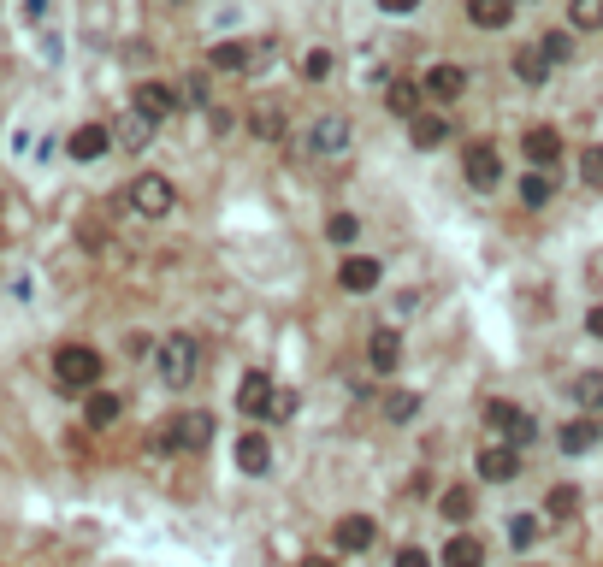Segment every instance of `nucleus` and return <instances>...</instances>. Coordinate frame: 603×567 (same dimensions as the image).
<instances>
[{
    "label": "nucleus",
    "mask_w": 603,
    "mask_h": 567,
    "mask_svg": "<svg viewBox=\"0 0 603 567\" xmlns=\"http://www.w3.org/2000/svg\"><path fill=\"white\" fill-rule=\"evenodd\" d=\"M154 373H160V384H172V390L196 384V373H201V343L190 337V331H172V337L154 349Z\"/></svg>",
    "instance_id": "f257e3e1"
},
{
    "label": "nucleus",
    "mask_w": 603,
    "mask_h": 567,
    "mask_svg": "<svg viewBox=\"0 0 603 567\" xmlns=\"http://www.w3.org/2000/svg\"><path fill=\"white\" fill-rule=\"evenodd\" d=\"M101 373H107V367H101V355H95L89 343H60V349H54V384H60V390H83V396H89V390L101 384Z\"/></svg>",
    "instance_id": "f03ea898"
},
{
    "label": "nucleus",
    "mask_w": 603,
    "mask_h": 567,
    "mask_svg": "<svg viewBox=\"0 0 603 567\" xmlns=\"http://www.w3.org/2000/svg\"><path fill=\"white\" fill-rule=\"evenodd\" d=\"M178 107H184V95H178L172 83H154V77H148V83H136L131 89V113L136 119H148V125H166Z\"/></svg>",
    "instance_id": "7ed1b4c3"
},
{
    "label": "nucleus",
    "mask_w": 603,
    "mask_h": 567,
    "mask_svg": "<svg viewBox=\"0 0 603 567\" xmlns=\"http://www.w3.org/2000/svg\"><path fill=\"white\" fill-rule=\"evenodd\" d=\"M131 207L142 219H166L178 207V189H172V178H160V172H142L131 184Z\"/></svg>",
    "instance_id": "20e7f679"
},
{
    "label": "nucleus",
    "mask_w": 603,
    "mask_h": 567,
    "mask_svg": "<svg viewBox=\"0 0 603 567\" xmlns=\"http://www.w3.org/2000/svg\"><path fill=\"white\" fill-rule=\"evenodd\" d=\"M473 473H479L485 485H509V479H521V449H515V443H479Z\"/></svg>",
    "instance_id": "39448f33"
},
{
    "label": "nucleus",
    "mask_w": 603,
    "mask_h": 567,
    "mask_svg": "<svg viewBox=\"0 0 603 567\" xmlns=\"http://www.w3.org/2000/svg\"><path fill=\"white\" fill-rule=\"evenodd\" d=\"M462 178H468V189H497L503 184V154L491 148V142H468V154H462Z\"/></svg>",
    "instance_id": "423d86ee"
},
{
    "label": "nucleus",
    "mask_w": 603,
    "mask_h": 567,
    "mask_svg": "<svg viewBox=\"0 0 603 567\" xmlns=\"http://www.w3.org/2000/svg\"><path fill=\"white\" fill-rule=\"evenodd\" d=\"M349 136H355L349 119H343V113H326V119L308 125V154H314V160H337V154H349Z\"/></svg>",
    "instance_id": "0eeeda50"
},
{
    "label": "nucleus",
    "mask_w": 603,
    "mask_h": 567,
    "mask_svg": "<svg viewBox=\"0 0 603 567\" xmlns=\"http://www.w3.org/2000/svg\"><path fill=\"white\" fill-rule=\"evenodd\" d=\"M207 438H213V420L207 414H172L166 420V432H160V449H207Z\"/></svg>",
    "instance_id": "6e6552de"
},
{
    "label": "nucleus",
    "mask_w": 603,
    "mask_h": 567,
    "mask_svg": "<svg viewBox=\"0 0 603 567\" xmlns=\"http://www.w3.org/2000/svg\"><path fill=\"white\" fill-rule=\"evenodd\" d=\"M332 544L343 556H367V550L379 544V520H373V514H343L332 526Z\"/></svg>",
    "instance_id": "1a4fd4ad"
},
{
    "label": "nucleus",
    "mask_w": 603,
    "mask_h": 567,
    "mask_svg": "<svg viewBox=\"0 0 603 567\" xmlns=\"http://www.w3.org/2000/svg\"><path fill=\"white\" fill-rule=\"evenodd\" d=\"M420 89H426V95H432V101H444V107H450V101H462V95H468V65H426V77H420Z\"/></svg>",
    "instance_id": "9d476101"
},
{
    "label": "nucleus",
    "mask_w": 603,
    "mask_h": 567,
    "mask_svg": "<svg viewBox=\"0 0 603 567\" xmlns=\"http://www.w3.org/2000/svg\"><path fill=\"white\" fill-rule=\"evenodd\" d=\"M337 284H343L349 296H367V290H379V284H385V266H379L373 254H349V260L337 266Z\"/></svg>",
    "instance_id": "9b49d317"
},
{
    "label": "nucleus",
    "mask_w": 603,
    "mask_h": 567,
    "mask_svg": "<svg viewBox=\"0 0 603 567\" xmlns=\"http://www.w3.org/2000/svg\"><path fill=\"white\" fill-rule=\"evenodd\" d=\"M237 408H243L249 420H267L272 408H278V384H272L267 373H249L237 384Z\"/></svg>",
    "instance_id": "f8f14e48"
},
{
    "label": "nucleus",
    "mask_w": 603,
    "mask_h": 567,
    "mask_svg": "<svg viewBox=\"0 0 603 567\" xmlns=\"http://www.w3.org/2000/svg\"><path fill=\"white\" fill-rule=\"evenodd\" d=\"M231 455H237V467H243L249 479H267V473H272V443H267V432H243V438L231 443Z\"/></svg>",
    "instance_id": "ddd939ff"
},
{
    "label": "nucleus",
    "mask_w": 603,
    "mask_h": 567,
    "mask_svg": "<svg viewBox=\"0 0 603 567\" xmlns=\"http://www.w3.org/2000/svg\"><path fill=\"white\" fill-rule=\"evenodd\" d=\"M367 367H373V373H397L402 367V331H391V325L367 331Z\"/></svg>",
    "instance_id": "4468645a"
},
{
    "label": "nucleus",
    "mask_w": 603,
    "mask_h": 567,
    "mask_svg": "<svg viewBox=\"0 0 603 567\" xmlns=\"http://www.w3.org/2000/svg\"><path fill=\"white\" fill-rule=\"evenodd\" d=\"M107 148H113V130H107V125H77L66 136V154H71V160H83V166H89V160H101Z\"/></svg>",
    "instance_id": "2eb2a0df"
},
{
    "label": "nucleus",
    "mask_w": 603,
    "mask_h": 567,
    "mask_svg": "<svg viewBox=\"0 0 603 567\" xmlns=\"http://www.w3.org/2000/svg\"><path fill=\"white\" fill-rule=\"evenodd\" d=\"M521 154L533 160L538 172H544V166H556V160H562V130H550V125H533V130H527V136H521Z\"/></svg>",
    "instance_id": "dca6fc26"
},
{
    "label": "nucleus",
    "mask_w": 603,
    "mask_h": 567,
    "mask_svg": "<svg viewBox=\"0 0 603 567\" xmlns=\"http://www.w3.org/2000/svg\"><path fill=\"white\" fill-rule=\"evenodd\" d=\"M213 71H255L261 65V42H219L213 54H207Z\"/></svg>",
    "instance_id": "f3484780"
},
{
    "label": "nucleus",
    "mask_w": 603,
    "mask_h": 567,
    "mask_svg": "<svg viewBox=\"0 0 603 567\" xmlns=\"http://www.w3.org/2000/svg\"><path fill=\"white\" fill-rule=\"evenodd\" d=\"M420 101H426V89H420V83H408V77H397V83H391V89H385V107H391V113H397V119H408V125H414V119H420V113H426V107H420Z\"/></svg>",
    "instance_id": "a211bd4d"
},
{
    "label": "nucleus",
    "mask_w": 603,
    "mask_h": 567,
    "mask_svg": "<svg viewBox=\"0 0 603 567\" xmlns=\"http://www.w3.org/2000/svg\"><path fill=\"white\" fill-rule=\"evenodd\" d=\"M468 24H479V30H509L515 24V0H468Z\"/></svg>",
    "instance_id": "6ab92c4d"
},
{
    "label": "nucleus",
    "mask_w": 603,
    "mask_h": 567,
    "mask_svg": "<svg viewBox=\"0 0 603 567\" xmlns=\"http://www.w3.org/2000/svg\"><path fill=\"white\" fill-rule=\"evenodd\" d=\"M408 136H414V148H420V154H432V148H444V142H450V119H444V113H420V119L408 125Z\"/></svg>",
    "instance_id": "aec40b11"
},
{
    "label": "nucleus",
    "mask_w": 603,
    "mask_h": 567,
    "mask_svg": "<svg viewBox=\"0 0 603 567\" xmlns=\"http://www.w3.org/2000/svg\"><path fill=\"white\" fill-rule=\"evenodd\" d=\"M119 414H125V402H119L113 390H89V396H83V420H89L95 432H101V426H113Z\"/></svg>",
    "instance_id": "412c9836"
},
{
    "label": "nucleus",
    "mask_w": 603,
    "mask_h": 567,
    "mask_svg": "<svg viewBox=\"0 0 603 567\" xmlns=\"http://www.w3.org/2000/svg\"><path fill=\"white\" fill-rule=\"evenodd\" d=\"M444 567H485V544L473 538V532H456L450 544H444V556H438Z\"/></svg>",
    "instance_id": "4be33fe9"
},
{
    "label": "nucleus",
    "mask_w": 603,
    "mask_h": 567,
    "mask_svg": "<svg viewBox=\"0 0 603 567\" xmlns=\"http://www.w3.org/2000/svg\"><path fill=\"white\" fill-rule=\"evenodd\" d=\"M438 514H444V520H450V526L462 532V526L473 520V491H468V485H450V491L438 497Z\"/></svg>",
    "instance_id": "5701e85b"
},
{
    "label": "nucleus",
    "mask_w": 603,
    "mask_h": 567,
    "mask_svg": "<svg viewBox=\"0 0 603 567\" xmlns=\"http://www.w3.org/2000/svg\"><path fill=\"white\" fill-rule=\"evenodd\" d=\"M515 77H521V83H527V89H538V83H544V77H550V60H544V48H515Z\"/></svg>",
    "instance_id": "b1692460"
},
{
    "label": "nucleus",
    "mask_w": 603,
    "mask_h": 567,
    "mask_svg": "<svg viewBox=\"0 0 603 567\" xmlns=\"http://www.w3.org/2000/svg\"><path fill=\"white\" fill-rule=\"evenodd\" d=\"M556 443H562V455H586L592 443H603V438H598V420H568Z\"/></svg>",
    "instance_id": "393cba45"
},
{
    "label": "nucleus",
    "mask_w": 603,
    "mask_h": 567,
    "mask_svg": "<svg viewBox=\"0 0 603 567\" xmlns=\"http://www.w3.org/2000/svg\"><path fill=\"white\" fill-rule=\"evenodd\" d=\"M568 396L580 402V408H603V373L592 367V373H574L568 378Z\"/></svg>",
    "instance_id": "a878e982"
},
{
    "label": "nucleus",
    "mask_w": 603,
    "mask_h": 567,
    "mask_svg": "<svg viewBox=\"0 0 603 567\" xmlns=\"http://www.w3.org/2000/svg\"><path fill=\"white\" fill-rule=\"evenodd\" d=\"M544 514H550V520H574V514H580V491H574V485H550Z\"/></svg>",
    "instance_id": "bb28decb"
},
{
    "label": "nucleus",
    "mask_w": 603,
    "mask_h": 567,
    "mask_svg": "<svg viewBox=\"0 0 603 567\" xmlns=\"http://www.w3.org/2000/svg\"><path fill=\"white\" fill-rule=\"evenodd\" d=\"M538 48H544V60H550V65H568V60H574V30H544Z\"/></svg>",
    "instance_id": "cd10ccee"
},
{
    "label": "nucleus",
    "mask_w": 603,
    "mask_h": 567,
    "mask_svg": "<svg viewBox=\"0 0 603 567\" xmlns=\"http://www.w3.org/2000/svg\"><path fill=\"white\" fill-rule=\"evenodd\" d=\"M355 237H361V219H355V213H332V219H326V243H332V249H349Z\"/></svg>",
    "instance_id": "c85d7f7f"
},
{
    "label": "nucleus",
    "mask_w": 603,
    "mask_h": 567,
    "mask_svg": "<svg viewBox=\"0 0 603 567\" xmlns=\"http://www.w3.org/2000/svg\"><path fill=\"white\" fill-rule=\"evenodd\" d=\"M568 24L574 30H603V0H568Z\"/></svg>",
    "instance_id": "c756f323"
},
{
    "label": "nucleus",
    "mask_w": 603,
    "mask_h": 567,
    "mask_svg": "<svg viewBox=\"0 0 603 567\" xmlns=\"http://www.w3.org/2000/svg\"><path fill=\"white\" fill-rule=\"evenodd\" d=\"M515 189H521V207H533V213L538 207H550V178H544V172H527Z\"/></svg>",
    "instance_id": "7c9ffc66"
},
{
    "label": "nucleus",
    "mask_w": 603,
    "mask_h": 567,
    "mask_svg": "<svg viewBox=\"0 0 603 567\" xmlns=\"http://www.w3.org/2000/svg\"><path fill=\"white\" fill-rule=\"evenodd\" d=\"M148 136H154V125H148V119H136V113L113 130V142H119V148H148Z\"/></svg>",
    "instance_id": "2f4dec72"
},
{
    "label": "nucleus",
    "mask_w": 603,
    "mask_h": 567,
    "mask_svg": "<svg viewBox=\"0 0 603 567\" xmlns=\"http://www.w3.org/2000/svg\"><path fill=\"white\" fill-rule=\"evenodd\" d=\"M515 420H521V408H515V402H503V396H497V402H485V426H497L503 438L515 432Z\"/></svg>",
    "instance_id": "473e14b6"
},
{
    "label": "nucleus",
    "mask_w": 603,
    "mask_h": 567,
    "mask_svg": "<svg viewBox=\"0 0 603 567\" xmlns=\"http://www.w3.org/2000/svg\"><path fill=\"white\" fill-rule=\"evenodd\" d=\"M414 414H420V396H414V390H397V396L385 402V420H391V426H408Z\"/></svg>",
    "instance_id": "72a5a7b5"
},
{
    "label": "nucleus",
    "mask_w": 603,
    "mask_h": 567,
    "mask_svg": "<svg viewBox=\"0 0 603 567\" xmlns=\"http://www.w3.org/2000/svg\"><path fill=\"white\" fill-rule=\"evenodd\" d=\"M332 48H308V54H302V77H308V83H326V77H332Z\"/></svg>",
    "instance_id": "f704fd0d"
},
{
    "label": "nucleus",
    "mask_w": 603,
    "mask_h": 567,
    "mask_svg": "<svg viewBox=\"0 0 603 567\" xmlns=\"http://www.w3.org/2000/svg\"><path fill=\"white\" fill-rule=\"evenodd\" d=\"M533 538H538V514H509V544H515V550H527Z\"/></svg>",
    "instance_id": "c9c22d12"
},
{
    "label": "nucleus",
    "mask_w": 603,
    "mask_h": 567,
    "mask_svg": "<svg viewBox=\"0 0 603 567\" xmlns=\"http://www.w3.org/2000/svg\"><path fill=\"white\" fill-rule=\"evenodd\" d=\"M580 178H586V189H603V142H592L580 154Z\"/></svg>",
    "instance_id": "e433bc0d"
},
{
    "label": "nucleus",
    "mask_w": 603,
    "mask_h": 567,
    "mask_svg": "<svg viewBox=\"0 0 603 567\" xmlns=\"http://www.w3.org/2000/svg\"><path fill=\"white\" fill-rule=\"evenodd\" d=\"M178 95H184V107H207L213 95H207V71H190L184 83H178Z\"/></svg>",
    "instance_id": "4c0bfd02"
},
{
    "label": "nucleus",
    "mask_w": 603,
    "mask_h": 567,
    "mask_svg": "<svg viewBox=\"0 0 603 567\" xmlns=\"http://www.w3.org/2000/svg\"><path fill=\"white\" fill-rule=\"evenodd\" d=\"M255 136H261V142H278V136H284V113L261 107V113H255Z\"/></svg>",
    "instance_id": "58836bf2"
},
{
    "label": "nucleus",
    "mask_w": 603,
    "mask_h": 567,
    "mask_svg": "<svg viewBox=\"0 0 603 567\" xmlns=\"http://www.w3.org/2000/svg\"><path fill=\"white\" fill-rule=\"evenodd\" d=\"M391 567H432V550H426V544H402Z\"/></svg>",
    "instance_id": "ea45409f"
},
{
    "label": "nucleus",
    "mask_w": 603,
    "mask_h": 567,
    "mask_svg": "<svg viewBox=\"0 0 603 567\" xmlns=\"http://www.w3.org/2000/svg\"><path fill=\"white\" fill-rule=\"evenodd\" d=\"M533 438H538V420L527 414V408H521V420H515V432H509V443H515V449H527Z\"/></svg>",
    "instance_id": "a19ab883"
},
{
    "label": "nucleus",
    "mask_w": 603,
    "mask_h": 567,
    "mask_svg": "<svg viewBox=\"0 0 603 567\" xmlns=\"http://www.w3.org/2000/svg\"><path fill=\"white\" fill-rule=\"evenodd\" d=\"M414 6H420V0H379V12H391V18H408Z\"/></svg>",
    "instance_id": "79ce46f5"
},
{
    "label": "nucleus",
    "mask_w": 603,
    "mask_h": 567,
    "mask_svg": "<svg viewBox=\"0 0 603 567\" xmlns=\"http://www.w3.org/2000/svg\"><path fill=\"white\" fill-rule=\"evenodd\" d=\"M586 331H592V337L603 343V308H592V314H586Z\"/></svg>",
    "instance_id": "37998d69"
},
{
    "label": "nucleus",
    "mask_w": 603,
    "mask_h": 567,
    "mask_svg": "<svg viewBox=\"0 0 603 567\" xmlns=\"http://www.w3.org/2000/svg\"><path fill=\"white\" fill-rule=\"evenodd\" d=\"M24 12H30V18H48V0H24Z\"/></svg>",
    "instance_id": "c03bdc74"
},
{
    "label": "nucleus",
    "mask_w": 603,
    "mask_h": 567,
    "mask_svg": "<svg viewBox=\"0 0 603 567\" xmlns=\"http://www.w3.org/2000/svg\"><path fill=\"white\" fill-rule=\"evenodd\" d=\"M515 6H533V0H515Z\"/></svg>",
    "instance_id": "a18cd8bd"
},
{
    "label": "nucleus",
    "mask_w": 603,
    "mask_h": 567,
    "mask_svg": "<svg viewBox=\"0 0 603 567\" xmlns=\"http://www.w3.org/2000/svg\"><path fill=\"white\" fill-rule=\"evenodd\" d=\"M598 438H603V426H598Z\"/></svg>",
    "instance_id": "49530a36"
}]
</instances>
